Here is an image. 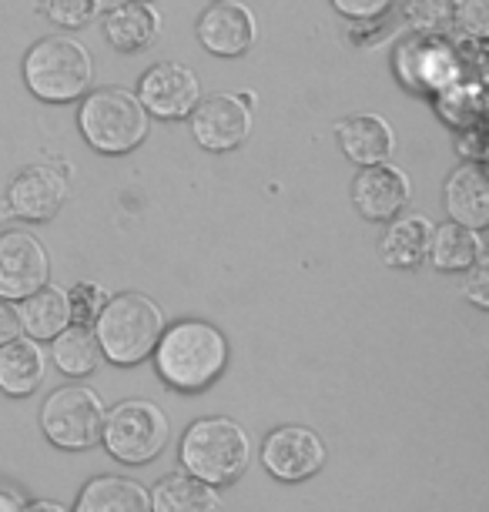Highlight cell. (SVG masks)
Wrapping results in <instances>:
<instances>
[{"mask_svg":"<svg viewBox=\"0 0 489 512\" xmlns=\"http://www.w3.org/2000/svg\"><path fill=\"white\" fill-rule=\"evenodd\" d=\"M14 218V211H11V205H7V198H0V225H7V221Z\"/></svg>","mask_w":489,"mask_h":512,"instance_id":"obj_37","label":"cell"},{"mask_svg":"<svg viewBox=\"0 0 489 512\" xmlns=\"http://www.w3.org/2000/svg\"><path fill=\"white\" fill-rule=\"evenodd\" d=\"M262 466L282 482H302L325 466V442L305 425H282L265 439Z\"/></svg>","mask_w":489,"mask_h":512,"instance_id":"obj_13","label":"cell"},{"mask_svg":"<svg viewBox=\"0 0 489 512\" xmlns=\"http://www.w3.org/2000/svg\"><path fill=\"white\" fill-rule=\"evenodd\" d=\"M17 315H21V328L27 338H34V342H51L61 328L71 325V302H67L64 288L44 285L27 298H21Z\"/></svg>","mask_w":489,"mask_h":512,"instance_id":"obj_22","label":"cell"},{"mask_svg":"<svg viewBox=\"0 0 489 512\" xmlns=\"http://www.w3.org/2000/svg\"><path fill=\"white\" fill-rule=\"evenodd\" d=\"M412 201V181L402 168L392 161L366 164L352 181V205L366 221L386 225L396 215L409 208Z\"/></svg>","mask_w":489,"mask_h":512,"instance_id":"obj_12","label":"cell"},{"mask_svg":"<svg viewBox=\"0 0 489 512\" xmlns=\"http://www.w3.org/2000/svg\"><path fill=\"white\" fill-rule=\"evenodd\" d=\"M165 332V315L155 298L141 292H121L104 302L101 315L94 318L101 355L114 365H138L155 352Z\"/></svg>","mask_w":489,"mask_h":512,"instance_id":"obj_4","label":"cell"},{"mask_svg":"<svg viewBox=\"0 0 489 512\" xmlns=\"http://www.w3.org/2000/svg\"><path fill=\"white\" fill-rule=\"evenodd\" d=\"M0 512H21V499H17L14 492L0 489Z\"/></svg>","mask_w":489,"mask_h":512,"instance_id":"obj_36","label":"cell"},{"mask_svg":"<svg viewBox=\"0 0 489 512\" xmlns=\"http://www.w3.org/2000/svg\"><path fill=\"white\" fill-rule=\"evenodd\" d=\"M24 84L44 104H71L91 91L94 57L81 41L64 34L41 37L24 54Z\"/></svg>","mask_w":489,"mask_h":512,"instance_id":"obj_3","label":"cell"},{"mask_svg":"<svg viewBox=\"0 0 489 512\" xmlns=\"http://www.w3.org/2000/svg\"><path fill=\"white\" fill-rule=\"evenodd\" d=\"M151 512H218L222 499L218 489L208 486L188 472H171V476L158 479V486L148 492Z\"/></svg>","mask_w":489,"mask_h":512,"instance_id":"obj_23","label":"cell"},{"mask_svg":"<svg viewBox=\"0 0 489 512\" xmlns=\"http://www.w3.org/2000/svg\"><path fill=\"white\" fill-rule=\"evenodd\" d=\"M47 375V355L34 338H14L0 345V389L14 399L34 395Z\"/></svg>","mask_w":489,"mask_h":512,"instance_id":"obj_20","label":"cell"},{"mask_svg":"<svg viewBox=\"0 0 489 512\" xmlns=\"http://www.w3.org/2000/svg\"><path fill=\"white\" fill-rule=\"evenodd\" d=\"M138 101L145 104L151 118L161 121H185L201 101V81L188 64L161 61L151 64L138 81Z\"/></svg>","mask_w":489,"mask_h":512,"instance_id":"obj_9","label":"cell"},{"mask_svg":"<svg viewBox=\"0 0 489 512\" xmlns=\"http://www.w3.org/2000/svg\"><path fill=\"white\" fill-rule=\"evenodd\" d=\"M456 27H463L466 37L486 41V34H489V4L486 0H459Z\"/></svg>","mask_w":489,"mask_h":512,"instance_id":"obj_30","label":"cell"},{"mask_svg":"<svg viewBox=\"0 0 489 512\" xmlns=\"http://www.w3.org/2000/svg\"><path fill=\"white\" fill-rule=\"evenodd\" d=\"M37 11L61 31H81L101 14V0H37Z\"/></svg>","mask_w":489,"mask_h":512,"instance_id":"obj_28","label":"cell"},{"mask_svg":"<svg viewBox=\"0 0 489 512\" xmlns=\"http://www.w3.org/2000/svg\"><path fill=\"white\" fill-rule=\"evenodd\" d=\"M463 295L473 302L476 308H489V265L479 258V262L469 268V282H466V288H463Z\"/></svg>","mask_w":489,"mask_h":512,"instance_id":"obj_32","label":"cell"},{"mask_svg":"<svg viewBox=\"0 0 489 512\" xmlns=\"http://www.w3.org/2000/svg\"><path fill=\"white\" fill-rule=\"evenodd\" d=\"M168 415L151 399L118 402L111 412H104L101 442L114 459L124 466H145L158 459L168 446Z\"/></svg>","mask_w":489,"mask_h":512,"instance_id":"obj_6","label":"cell"},{"mask_svg":"<svg viewBox=\"0 0 489 512\" xmlns=\"http://www.w3.org/2000/svg\"><path fill=\"white\" fill-rule=\"evenodd\" d=\"M138 4H151V0H138Z\"/></svg>","mask_w":489,"mask_h":512,"instance_id":"obj_38","label":"cell"},{"mask_svg":"<svg viewBox=\"0 0 489 512\" xmlns=\"http://www.w3.org/2000/svg\"><path fill=\"white\" fill-rule=\"evenodd\" d=\"M104 402L101 395L88 389V385H64L47 395L41 409L44 436L54 442L57 449H91L101 442V425H104Z\"/></svg>","mask_w":489,"mask_h":512,"instance_id":"obj_7","label":"cell"},{"mask_svg":"<svg viewBox=\"0 0 489 512\" xmlns=\"http://www.w3.org/2000/svg\"><path fill=\"white\" fill-rule=\"evenodd\" d=\"M198 44L215 57H242L258 41V21L238 0H215L195 24Z\"/></svg>","mask_w":489,"mask_h":512,"instance_id":"obj_14","label":"cell"},{"mask_svg":"<svg viewBox=\"0 0 489 512\" xmlns=\"http://www.w3.org/2000/svg\"><path fill=\"white\" fill-rule=\"evenodd\" d=\"M335 141H339L342 154L352 164L366 168V164L389 161L396 154V131L382 114H349L335 124Z\"/></svg>","mask_w":489,"mask_h":512,"instance_id":"obj_16","label":"cell"},{"mask_svg":"<svg viewBox=\"0 0 489 512\" xmlns=\"http://www.w3.org/2000/svg\"><path fill=\"white\" fill-rule=\"evenodd\" d=\"M51 278V258L41 238L31 231H4L0 235V298L21 302Z\"/></svg>","mask_w":489,"mask_h":512,"instance_id":"obj_10","label":"cell"},{"mask_svg":"<svg viewBox=\"0 0 489 512\" xmlns=\"http://www.w3.org/2000/svg\"><path fill=\"white\" fill-rule=\"evenodd\" d=\"M67 302H71V322L94 325V318L101 315L104 302H108V292L98 282H81L67 292Z\"/></svg>","mask_w":489,"mask_h":512,"instance_id":"obj_29","label":"cell"},{"mask_svg":"<svg viewBox=\"0 0 489 512\" xmlns=\"http://www.w3.org/2000/svg\"><path fill=\"white\" fill-rule=\"evenodd\" d=\"M479 258H483V238H479V231L456 225V221H446V225H439V228L433 225L426 262H433L436 272L463 275Z\"/></svg>","mask_w":489,"mask_h":512,"instance_id":"obj_21","label":"cell"},{"mask_svg":"<svg viewBox=\"0 0 489 512\" xmlns=\"http://www.w3.org/2000/svg\"><path fill=\"white\" fill-rule=\"evenodd\" d=\"M228 365V338L212 322L185 318L165 328L155 345V369L175 392H205Z\"/></svg>","mask_w":489,"mask_h":512,"instance_id":"obj_1","label":"cell"},{"mask_svg":"<svg viewBox=\"0 0 489 512\" xmlns=\"http://www.w3.org/2000/svg\"><path fill=\"white\" fill-rule=\"evenodd\" d=\"M459 0H402V21L412 34H453Z\"/></svg>","mask_w":489,"mask_h":512,"instance_id":"obj_27","label":"cell"},{"mask_svg":"<svg viewBox=\"0 0 489 512\" xmlns=\"http://www.w3.org/2000/svg\"><path fill=\"white\" fill-rule=\"evenodd\" d=\"M396 74L409 91L439 94L463 77V61L449 34H412L396 51Z\"/></svg>","mask_w":489,"mask_h":512,"instance_id":"obj_8","label":"cell"},{"mask_svg":"<svg viewBox=\"0 0 489 512\" xmlns=\"http://www.w3.org/2000/svg\"><path fill=\"white\" fill-rule=\"evenodd\" d=\"M429 238H433V221L426 215H396L386 221V231L379 238V255L389 268L412 272L426 262Z\"/></svg>","mask_w":489,"mask_h":512,"instance_id":"obj_19","label":"cell"},{"mask_svg":"<svg viewBox=\"0 0 489 512\" xmlns=\"http://www.w3.org/2000/svg\"><path fill=\"white\" fill-rule=\"evenodd\" d=\"M78 131L98 154L118 158V154H131L145 144L151 131V114L134 91L108 84V88L88 91L81 98Z\"/></svg>","mask_w":489,"mask_h":512,"instance_id":"obj_2","label":"cell"},{"mask_svg":"<svg viewBox=\"0 0 489 512\" xmlns=\"http://www.w3.org/2000/svg\"><path fill=\"white\" fill-rule=\"evenodd\" d=\"M248 459H252L248 432L235 419H222V415L191 422L185 439H181V466H185V472L215 489L242 479Z\"/></svg>","mask_w":489,"mask_h":512,"instance_id":"obj_5","label":"cell"},{"mask_svg":"<svg viewBox=\"0 0 489 512\" xmlns=\"http://www.w3.org/2000/svg\"><path fill=\"white\" fill-rule=\"evenodd\" d=\"M74 512H151V499L134 479L98 476L84 486Z\"/></svg>","mask_w":489,"mask_h":512,"instance_id":"obj_24","label":"cell"},{"mask_svg":"<svg viewBox=\"0 0 489 512\" xmlns=\"http://www.w3.org/2000/svg\"><path fill=\"white\" fill-rule=\"evenodd\" d=\"M51 342H54V349H51L54 365L64 375H71V379H84V375H91L104 359L101 345H98V335H94L91 325L71 322L67 328H61Z\"/></svg>","mask_w":489,"mask_h":512,"instance_id":"obj_25","label":"cell"},{"mask_svg":"<svg viewBox=\"0 0 489 512\" xmlns=\"http://www.w3.org/2000/svg\"><path fill=\"white\" fill-rule=\"evenodd\" d=\"M433 104H436L439 118L456 131L473 128V124H483V114H486L483 81H466V77H459L456 84H449V88L433 94Z\"/></svg>","mask_w":489,"mask_h":512,"instance_id":"obj_26","label":"cell"},{"mask_svg":"<svg viewBox=\"0 0 489 512\" xmlns=\"http://www.w3.org/2000/svg\"><path fill=\"white\" fill-rule=\"evenodd\" d=\"M21 512H67L61 502H47V499H37L31 506H21Z\"/></svg>","mask_w":489,"mask_h":512,"instance_id":"obj_35","label":"cell"},{"mask_svg":"<svg viewBox=\"0 0 489 512\" xmlns=\"http://www.w3.org/2000/svg\"><path fill=\"white\" fill-rule=\"evenodd\" d=\"M396 0H332V7L339 11L345 21H372L392 11Z\"/></svg>","mask_w":489,"mask_h":512,"instance_id":"obj_31","label":"cell"},{"mask_svg":"<svg viewBox=\"0 0 489 512\" xmlns=\"http://www.w3.org/2000/svg\"><path fill=\"white\" fill-rule=\"evenodd\" d=\"M21 335H24V328H21V315H17V305L0 298V345L14 342V338H21Z\"/></svg>","mask_w":489,"mask_h":512,"instance_id":"obj_34","label":"cell"},{"mask_svg":"<svg viewBox=\"0 0 489 512\" xmlns=\"http://www.w3.org/2000/svg\"><path fill=\"white\" fill-rule=\"evenodd\" d=\"M486 134H483V124H473V128H463L456 134V154L463 161H483L486 158V148H483Z\"/></svg>","mask_w":489,"mask_h":512,"instance_id":"obj_33","label":"cell"},{"mask_svg":"<svg viewBox=\"0 0 489 512\" xmlns=\"http://www.w3.org/2000/svg\"><path fill=\"white\" fill-rule=\"evenodd\" d=\"M104 41L121 54H141L158 41L161 34V14L151 4L138 0H121L111 11H104Z\"/></svg>","mask_w":489,"mask_h":512,"instance_id":"obj_18","label":"cell"},{"mask_svg":"<svg viewBox=\"0 0 489 512\" xmlns=\"http://www.w3.org/2000/svg\"><path fill=\"white\" fill-rule=\"evenodd\" d=\"M67 191L71 188H67V178L61 171L47 168V164H31V168H21L11 178L4 198L11 205L14 218L41 225V221H51L64 208Z\"/></svg>","mask_w":489,"mask_h":512,"instance_id":"obj_15","label":"cell"},{"mask_svg":"<svg viewBox=\"0 0 489 512\" xmlns=\"http://www.w3.org/2000/svg\"><path fill=\"white\" fill-rule=\"evenodd\" d=\"M446 215L456 225L483 231L489 225V178L483 161H463L443 188Z\"/></svg>","mask_w":489,"mask_h":512,"instance_id":"obj_17","label":"cell"},{"mask_svg":"<svg viewBox=\"0 0 489 512\" xmlns=\"http://www.w3.org/2000/svg\"><path fill=\"white\" fill-rule=\"evenodd\" d=\"M188 121L195 141L212 154L235 151L252 134V108L242 101V94H215L208 101H198Z\"/></svg>","mask_w":489,"mask_h":512,"instance_id":"obj_11","label":"cell"}]
</instances>
